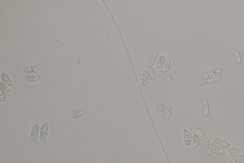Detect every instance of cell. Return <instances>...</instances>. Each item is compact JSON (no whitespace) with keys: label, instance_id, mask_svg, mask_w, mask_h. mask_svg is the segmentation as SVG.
I'll return each instance as SVG.
<instances>
[{"label":"cell","instance_id":"6da1fadb","mask_svg":"<svg viewBox=\"0 0 244 163\" xmlns=\"http://www.w3.org/2000/svg\"><path fill=\"white\" fill-rule=\"evenodd\" d=\"M49 131V125L48 123H45L41 126L39 139L42 143H45L47 141Z\"/></svg>","mask_w":244,"mask_h":163},{"label":"cell","instance_id":"7a4b0ae2","mask_svg":"<svg viewBox=\"0 0 244 163\" xmlns=\"http://www.w3.org/2000/svg\"><path fill=\"white\" fill-rule=\"evenodd\" d=\"M40 127L38 124H35L32 127L30 134V140L34 142L39 138Z\"/></svg>","mask_w":244,"mask_h":163},{"label":"cell","instance_id":"3957f363","mask_svg":"<svg viewBox=\"0 0 244 163\" xmlns=\"http://www.w3.org/2000/svg\"><path fill=\"white\" fill-rule=\"evenodd\" d=\"M157 77L161 80L171 84L173 82L172 76L169 73L159 71L157 72Z\"/></svg>","mask_w":244,"mask_h":163},{"label":"cell","instance_id":"277c9868","mask_svg":"<svg viewBox=\"0 0 244 163\" xmlns=\"http://www.w3.org/2000/svg\"><path fill=\"white\" fill-rule=\"evenodd\" d=\"M192 136L191 133L186 128L183 129V142L186 146H190L192 144Z\"/></svg>","mask_w":244,"mask_h":163},{"label":"cell","instance_id":"5b68a950","mask_svg":"<svg viewBox=\"0 0 244 163\" xmlns=\"http://www.w3.org/2000/svg\"><path fill=\"white\" fill-rule=\"evenodd\" d=\"M139 74L140 82L141 85L143 87H146L148 84L149 80V78L146 71L143 69H140L139 71Z\"/></svg>","mask_w":244,"mask_h":163},{"label":"cell","instance_id":"8992f818","mask_svg":"<svg viewBox=\"0 0 244 163\" xmlns=\"http://www.w3.org/2000/svg\"><path fill=\"white\" fill-rule=\"evenodd\" d=\"M159 57V56L157 51L155 48H153V51L147 62V66L153 67L156 63Z\"/></svg>","mask_w":244,"mask_h":163},{"label":"cell","instance_id":"52a82bcc","mask_svg":"<svg viewBox=\"0 0 244 163\" xmlns=\"http://www.w3.org/2000/svg\"><path fill=\"white\" fill-rule=\"evenodd\" d=\"M145 71L147 73L149 79L151 82H155L157 78V72L154 68L149 66H145Z\"/></svg>","mask_w":244,"mask_h":163},{"label":"cell","instance_id":"ba28073f","mask_svg":"<svg viewBox=\"0 0 244 163\" xmlns=\"http://www.w3.org/2000/svg\"><path fill=\"white\" fill-rule=\"evenodd\" d=\"M229 154L234 158H241L244 156V152L239 149L233 147H230L228 148Z\"/></svg>","mask_w":244,"mask_h":163},{"label":"cell","instance_id":"9c48e42d","mask_svg":"<svg viewBox=\"0 0 244 163\" xmlns=\"http://www.w3.org/2000/svg\"><path fill=\"white\" fill-rule=\"evenodd\" d=\"M86 114L85 111L82 109H77L72 111L70 117L72 119H78L83 117Z\"/></svg>","mask_w":244,"mask_h":163},{"label":"cell","instance_id":"30bf717a","mask_svg":"<svg viewBox=\"0 0 244 163\" xmlns=\"http://www.w3.org/2000/svg\"><path fill=\"white\" fill-rule=\"evenodd\" d=\"M1 77L2 82L4 83V84L7 85L9 87H15V85L14 83L10 77L6 73H2L1 76Z\"/></svg>","mask_w":244,"mask_h":163},{"label":"cell","instance_id":"8fae6325","mask_svg":"<svg viewBox=\"0 0 244 163\" xmlns=\"http://www.w3.org/2000/svg\"><path fill=\"white\" fill-rule=\"evenodd\" d=\"M23 77L26 81L32 83L36 82L41 79V76L38 74H26L24 75Z\"/></svg>","mask_w":244,"mask_h":163},{"label":"cell","instance_id":"7c38bea8","mask_svg":"<svg viewBox=\"0 0 244 163\" xmlns=\"http://www.w3.org/2000/svg\"><path fill=\"white\" fill-rule=\"evenodd\" d=\"M40 66L39 65L28 66L24 68V72L27 74H36L40 70Z\"/></svg>","mask_w":244,"mask_h":163},{"label":"cell","instance_id":"4fadbf2b","mask_svg":"<svg viewBox=\"0 0 244 163\" xmlns=\"http://www.w3.org/2000/svg\"><path fill=\"white\" fill-rule=\"evenodd\" d=\"M0 92L1 94L7 97L12 96L13 94V93L9 88V87L4 84L2 82H0Z\"/></svg>","mask_w":244,"mask_h":163},{"label":"cell","instance_id":"5bb4252c","mask_svg":"<svg viewBox=\"0 0 244 163\" xmlns=\"http://www.w3.org/2000/svg\"><path fill=\"white\" fill-rule=\"evenodd\" d=\"M225 74V71L220 68H212L209 71V76L211 77H219L221 75Z\"/></svg>","mask_w":244,"mask_h":163},{"label":"cell","instance_id":"9a60e30c","mask_svg":"<svg viewBox=\"0 0 244 163\" xmlns=\"http://www.w3.org/2000/svg\"><path fill=\"white\" fill-rule=\"evenodd\" d=\"M229 51L236 62L239 64H240L242 62V57L237 50L234 48H229Z\"/></svg>","mask_w":244,"mask_h":163},{"label":"cell","instance_id":"2e32d148","mask_svg":"<svg viewBox=\"0 0 244 163\" xmlns=\"http://www.w3.org/2000/svg\"><path fill=\"white\" fill-rule=\"evenodd\" d=\"M209 78V73L207 72H205L203 73L200 77L199 81L197 82V86H203L205 85L206 84H207Z\"/></svg>","mask_w":244,"mask_h":163},{"label":"cell","instance_id":"e0dca14e","mask_svg":"<svg viewBox=\"0 0 244 163\" xmlns=\"http://www.w3.org/2000/svg\"><path fill=\"white\" fill-rule=\"evenodd\" d=\"M195 150L196 152L201 153L203 154H206V155H210L212 153L210 147L209 146L202 145V144L199 145L198 147Z\"/></svg>","mask_w":244,"mask_h":163},{"label":"cell","instance_id":"ac0fdd59","mask_svg":"<svg viewBox=\"0 0 244 163\" xmlns=\"http://www.w3.org/2000/svg\"><path fill=\"white\" fill-rule=\"evenodd\" d=\"M175 65V61L173 58H170L166 61L165 64L164 65L162 71H163L167 72L169 71L172 69L174 66Z\"/></svg>","mask_w":244,"mask_h":163},{"label":"cell","instance_id":"d6986e66","mask_svg":"<svg viewBox=\"0 0 244 163\" xmlns=\"http://www.w3.org/2000/svg\"><path fill=\"white\" fill-rule=\"evenodd\" d=\"M166 62V58L164 55H160L158 57L156 63L154 66L155 68L157 69H160L163 68Z\"/></svg>","mask_w":244,"mask_h":163},{"label":"cell","instance_id":"ffe728a7","mask_svg":"<svg viewBox=\"0 0 244 163\" xmlns=\"http://www.w3.org/2000/svg\"><path fill=\"white\" fill-rule=\"evenodd\" d=\"M215 143L223 149H228L231 146L230 143L220 138H216Z\"/></svg>","mask_w":244,"mask_h":163},{"label":"cell","instance_id":"44dd1931","mask_svg":"<svg viewBox=\"0 0 244 163\" xmlns=\"http://www.w3.org/2000/svg\"><path fill=\"white\" fill-rule=\"evenodd\" d=\"M216 138L203 137L201 139L200 143L202 145L207 146H211L214 145L215 143Z\"/></svg>","mask_w":244,"mask_h":163},{"label":"cell","instance_id":"7402d4cb","mask_svg":"<svg viewBox=\"0 0 244 163\" xmlns=\"http://www.w3.org/2000/svg\"><path fill=\"white\" fill-rule=\"evenodd\" d=\"M202 111L204 116L207 117L209 113V103L207 99H204L202 102Z\"/></svg>","mask_w":244,"mask_h":163},{"label":"cell","instance_id":"603a6c76","mask_svg":"<svg viewBox=\"0 0 244 163\" xmlns=\"http://www.w3.org/2000/svg\"><path fill=\"white\" fill-rule=\"evenodd\" d=\"M156 110L157 114L160 118L164 116L165 111V106L162 103L158 102L156 104Z\"/></svg>","mask_w":244,"mask_h":163},{"label":"cell","instance_id":"cb8c5ba5","mask_svg":"<svg viewBox=\"0 0 244 163\" xmlns=\"http://www.w3.org/2000/svg\"><path fill=\"white\" fill-rule=\"evenodd\" d=\"M172 109L171 106L166 103L165 104V111L164 115V120L165 121H168L172 115Z\"/></svg>","mask_w":244,"mask_h":163},{"label":"cell","instance_id":"d4e9b609","mask_svg":"<svg viewBox=\"0 0 244 163\" xmlns=\"http://www.w3.org/2000/svg\"><path fill=\"white\" fill-rule=\"evenodd\" d=\"M210 148L212 153H214V154H216V155H223L225 152L224 149L220 147L218 145H215V144L211 146Z\"/></svg>","mask_w":244,"mask_h":163},{"label":"cell","instance_id":"484cf974","mask_svg":"<svg viewBox=\"0 0 244 163\" xmlns=\"http://www.w3.org/2000/svg\"><path fill=\"white\" fill-rule=\"evenodd\" d=\"M200 144V139L198 135L194 134L192 136V142L191 149L192 150H195Z\"/></svg>","mask_w":244,"mask_h":163},{"label":"cell","instance_id":"4316f807","mask_svg":"<svg viewBox=\"0 0 244 163\" xmlns=\"http://www.w3.org/2000/svg\"><path fill=\"white\" fill-rule=\"evenodd\" d=\"M222 80H223V78L222 77H221V76L211 77L209 78L206 85L207 86H209V85H213V84H216V83H219L220 82H221Z\"/></svg>","mask_w":244,"mask_h":163},{"label":"cell","instance_id":"83f0119b","mask_svg":"<svg viewBox=\"0 0 244 163\" xmlns=\"http://www.w3.org/2000/svg\"><path fill=\"white\" fill-rule=\"evenodd\" d=\"M191 132L193 134L198 135L199 137L201 138L204 137V136H205L204 132L200 129L194 128L191 130Z\"/></svg>","mask_w":244,"mask_h":163},{"label":"cell","instance_id":"f1b7e54d","mask_svg":"<svg viewBox=\"0 0 244 163\" xmlns=\"http://www.w3.org/2000/svg\"><path fill=\"white\" fill-rule=\"evenodd\" d=\"M229 159L231 163H244V159L242 158L229 156Z\"/></svg>","mask_w":244,"mask_h":163},{"label":"cell","instance_id":"f546056e","mask_svg":"<svg viewBox=\"0 0 244 163\" xmlns=\"http://www.w3.org/2000/svg\"><path fill=\"white\" fill-rule=\"evenodd\" d=\"M8 97L1 94L0 95V102L2 103L6 102L8 99Z\"/></svg>","mask_w":244,"mask_h":163},{"label":"cell","instance_id":"4dcf8cb0","mask_svg":"<svg viewBox=\"0 0 244 163\" xmlns=\"http://www.w3.org/2000/svg\"><path fill=\"white\" fill-rule=\"evenodd\" d=\"M102 163V162H99V163Z\"/></svg>","mask_w":244,"mask_h":163}]
</instances>
